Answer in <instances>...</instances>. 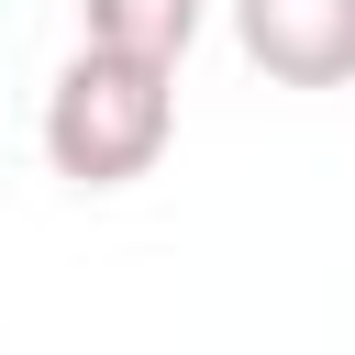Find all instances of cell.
I'll return each mask as SVG.
<instances>
[{"instance_id":"obj_2","label":"cell","mask_w":355,"mask_h":355,"mask_svg":"<svg viewBox=\"0 0 355 355\" xmlns=\"http://www.w3.org/2000/svg\"><path fill=\"white\" fill-rule=\"evenodd\" d=\"M233 44L277 89H355V0H233Z\"/></svg>"},{"instance_id":"obj_3","label":"cell","mask_w":355,"mask_h":355,"mask_svg":"<svg viewBox=\"0 0 355 355\" xmlns=\"http://www.w3.org/2000/svg\"><path fill=\"white\" fill-rule=\"evenodd\" d=\"M200 11H211V0H78V33H89V44H122V55L178 67V55L200 44Z\"/></svg>"},{"instance_id":"obj_1","label":"cell","mask_w":355,"mask_h":355,"mask_svg":"<svg viewBox=\"0 0 355 355\" xmlns=\"http://www.w3.org/2000/svg\"><path fill=\"white\" fill-rule=\"evenodd\" d=\"M166 144H178V67L78 33V55L44 89V166L67 189H133V178H155Z\"/></svg>"}]
</instances>
